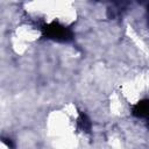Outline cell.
Wrapping results in <instances>:
<instances>
[{"label":"cell","instance_id":"3957f363","mask_svg":"<svg viewBox=\"0 0 149 149\" xmlns=\"http://www.w3.org/2000/svg\"><path fill=\"white\" fill-rule=\"evenodd\" d=\"M78 126H79V128L81 129V130H84V132H90L91 130V121H90V119L85 115V114H80V116H79V119H78Z\"/></svg>","mask_w":149,"mask_h":149},{"label":"cell","instance_id":"7a4b0ae2","mask_svg":"<svg viewBox=\"0 0 149 149\" xmlns=\"http://www.w3.org/2000/svg\"><path fill=\"white\" fill-rule=\"evenodd\" d=\"M132 113L134 116L140 119H149V99L141 100L133 106Z\"/></svg>","mask_w":149,"mask_h":149},{"label":"cell","instance_id":"5b68a950","mask_svg":"<svg viewBox=\"0 0 149 149\" xmlns=\"http://www.w3.org/2000/svg\"><path fill=\"white\" fill-rule=\"evenodd\" d=\"M148 12H149V7H148ZM148 23H149V19H148Z\"/></svg>","mask_w":149,"mask_h":149},{"label":"cell","instance_id":"6da1fadb","mask_svg":"<svg viewBox=\"0 0 149 149\" xmlns=\"http://www.w3.org/2000/svg\"><path fill=\"white\" fill-rule=\"evenodd\" d=\"M43 34L44 36H47L48 38L55 40V41H61V42H68L71 41L73 37L72 31L64 27L63 24L58 23V22H52L49 24H44L43 26Z\"/></svg>","mask_w":149,"mask_h":149},{"label":"cell","instance_id":"277c9868","mask_svg":"<svg viewBox=\"0 0 149 149\" xmlns=\"http://www.w3.org/2000/svg\"><path fill=\"white\" fill-rule=\"evenodd\" d=\"M3 142H5V143H6V144H7L8 147L13 148V143H12V141H10V140L8 141V139H3Z\"/></svg>","mask_w":149,"mask_h":149}]
</instances>
